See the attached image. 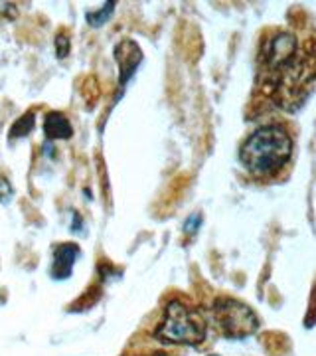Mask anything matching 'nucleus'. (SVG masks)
Segmentation results:
<instances>
[{
  "instance_id": "obj_1",
  "label": "nucleus",
  "mask_w": 316,
  "mask_h": 356,
  "mask_svg": "<svg viewBox=\"0 0 316 356\" xmlns=\"http://www.w3.org/2000/svg\"><path fill=\"white\" fill-rule=\"evenodd\" d=\"M292 139L283 125H265L253 131L241 145L240 161L253 177L277 175L291 161Z\"/></svg>"
},
{
  "instance_id": "obj_2",
  "label": "nucleus",
  "mask_w": 316,
  "mask_h": 356,
  "mask_svg": "<svg viewBox=\"0 0 316 356\" xmlns=\"http://www.w3.org/2000/svg\"><path fill=\"white\" fill-rule=\"evenodd\" d=\"M316 81V56L297 54L291 62L283 65L275 76L269 77V88L273 91L275 102L285 107H299L303 105L304 97L308 95L310 86Z\"/></svg>"
},
{
  "instance_id": "obj_3",
  "label": "nucleus",
  "mask_w": 316,
  "mask_h": 356,
  "mask_svg": "<svg viewBox=\"0 0 316 356\" xmlns=\"http://www.w3.org/2000/svg\"><path fill=\"white\" fill-rule=\"evenodd\" d=\"M208 325L202 313L182 301H170L154 337L163 343L198 346L206 341Z\"/></svg>"
},
{
  "instance_id": "obj_4",
  "label": "nucleus",
  "mask_w": 316,
  "mask_h": 356,
  "mask_svg": "<svg viewBox=\"0 0 316 356\" xmlns=\"http://www.w3.org/2000/svg\"><path fill=\"white\" fill-rule=\"evenodd\" d=\"M214 321L219 332L228 339H245L259 327V318L251 307L231 297H222L215 301Z\"/></svg>"
},
{
  "instance_id": "obj_5",
  "label": "nucleus",
  "mask_w": 316,
  "mask_h": 356,
  "mask_svg": "<svg viewBox=\"0 0 316 356\" xmlns=\"http://www.w3.org/2000/svg\"><path fill=\"white\" fill-rule=\"evenodd\" d=\"M297 54H299V44H297V38L289 32H278L273 38H269L259 56V64L263 67L265 77L275 76Z\"/></svg>"
},
{
  "instance_id": "obj_6",
  "label": "nucleus",
  "mask_w": 316,
  "mask_h": 356,
  "mask_svg": "<svg viewBox=\"0 0 316 356\" xmlns=\"http://www.w3.org/2000/svg\"><path fill=\"white\" fill-rule=\"evenodd\" d=\"M115 58H117V64H119V70H121V86L125 88L126 81L133 77L135 70L139 67L142 54H140V48L135 42L125 40V42H119L117 44Z\"/></svg>"
},
{
  "instance_id": "obj_7",
  "label": "nucleus",
  "mask_w": 316,
  "mask_h": 356,
  "mask_svg": "<svg viewBox=\"0 0 316 356\" xmlns=\"http://www.w3.org/2000/svg\"><path fill=\"white\" fill-rule=\"evenodd\" d=\"M79 257V248L76 243H62L53 252V266H51V277L58 281L67 280L74 273V264Z\"/></svg>"
},
{
  "instance_id": "obj_8",
  "label": "nucleus",
  "mask_w": 316,
  "mask_h": 356,
  "mask_svg": "<svg viewBox=\"0 0 316 356\" xmlns=\"http://www.w3.org/2000/svg\"><path fill=\"white\" fill-rule=\"evenodd\" d=\"M44 133H46L48 140L69 139L74 135V129L69 125V121L65 119V115L50 111L46 115V121H44Z\"/></svg>"
},
{
  "instance_id": "obj_9",
  "label": "nucleus",
  "mask_w": 316,
  "mask_h": 356,
  "mask_svg": "<svg viewBox=\"0 0 316 356\" xmlns=\"http://www.w3.org/2000/svg\"><path fill=\"white\" fill-rule=\"evenodd\" d=\"M115 2H107V4H103L99 10H95V13H89L88 14V22L89 26H93V28H101L111 16H113L115 10Z\"/></svg>"
},
{
  "instance_id": "obj_10",
  "label": "nucleus",
  "mask_w": 316,
  "mask_h": 356,
  "mask_svg": "<svg viewBox=\"0 0 316 356\" xmlns=\"http://www.w3.org/2000/svg\"><path fill=\"white\" fill-rule=\"evenodd\" d=\"M34 121H36V117H34L32 111L22 115V117L14 123L13 129H10V137H13V139H16V137H26V135L34 129Z\"/></svg>"
},
{
  "instance_id": "obj_11",
  "label": "nucleus",
  "mask_w": 316,
  "mask_h": 356,
  "mask_svg": "<svg viewBox=\"0 0 316 356\" xmlns=\"http://www.w3.org/2000/svg\"><path fill=\"white\" fill-rule=\"evenodd\" d=\"M56 54H58V58H65L69 54V38L65 34H60L56 38Z\"/></svg>"
},
{
  "instance_id": "obj_12",
  "label": "nucleus",
  "mask_w": 316,
  "mask_h": 356,
  "mask_svg": "<svg viewBox=\"0 0 316 356\" xmlns=\"http://www.w3.org/2000/svg\"><path fill=\"white\" fill-rule=\"evenodd\" d=\"M200 226H202V216H200V214H192V216L186 220V224H184V232L190 234V236H194Z\"/></svg>"
},
{
  "instance_id": "obj_13",
  "label": "nucleus",
  "mask_w": 316,
  "mask_h": 356,
  "mask_svg": "<svg viewBox=\"0 0 316 356\" xmlns=\"http://www.w3.org/2000/svg\"><path fill=\"white\" fill-rule=\"evenodd\" d=\"M13 198V188H10V182L6 178H0V202L8 204Z\"/></svg>"
},
{
  "instance_id": "obj_14",
  "label": "nucleus",
  "mask_w": 316,
  "mask_h": 356,
  "mask_svg": "<svg viewBox=\"0 0 316 356\" xmlns=\"http://www.w3.org/2000/svg\"><path fill=\"white\" fill-rule=\"evenodd\" d=\"M154 356H165V355H163V353H160V355H154Z\"/></svg>"
},
{
  "instance_id": "obj_15",
  "label": "nucleus",
  "mask_w": 316,
  "mask_h": 356,
  "mask_svg": "<svg viewBox=\"0 0 316 356\" xmlns=\"http://www.w3.org/2000/svg\"><path fill=\"white\" fill-rule=\"evenodd\" d=\"M210 356H215V355H210Z\"/></svg>"
}]
</instances>
